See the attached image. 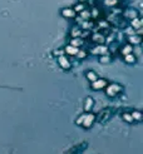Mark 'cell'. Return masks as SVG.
<instances>
[{"instance_id":"603a6c76","label":"cell","mask_w":143,"mask_h":154,"mask_svg":"<svg viewBox=\"0 0 143 154\" xmlns=\"http://www.w3.org/2000/svg\"><path fill=\"white\" fill-rule=\"evenodd\" d=\"M99 62L100 63H108L109 62V58L108 57H103V55H102V57L99 58Z\"/></svg>"},{"instance_id":"5bb4252c","label":"cell","mask_w":143,"mask_h":154,"mask_svg":"<svg viewBox=\"0 0 143 154\" xmlns=\"http://www.w3.org/2000/svg\"><path fill=\"white\" fill-rule=\"evenodd\" d=\"M132 50H133V46L128 44V45H126V46H123V49H122V54H123V55L129 54V53H132Z\"/></svg>"},{"instance_id":"e0dca14e","label":"cell","mask_w":143,"mask_h":154,"mask_svg":"<svg viewBox=\"0 0 143 154\" xmlns=\"http://www.w3.org/2000/svg\"><path fill=\"white\" fill-rule=\"evenodd\" d=\"M123 119L126 120V122H128V123H132L133 122V118H132V115L129 114V113H123Z\"/></svg>"},{"instance_id":"ba28073f","label":"cell","mask_w":143,"mask_h":154,"mask_svg":"<svg viewBox=\"0 0 143 154\" xmlns=\"http://www.w3.org/2000/svg\"><path fill=\"white\" fill-rule=\"evenodd\" d=\"M124 60H126V63H129V64H133L136 62V57L133 55L132 53H129V54H126L124 55Z\"/></svg>"},{"instance_id":"7a4b0ae2","label":"cell","mask_w":143,"mask_h":154,"mask_svg":"<svg viewBox=\"0 0 143 154\" xmlns=\"http://www.w3.org/2000/svg\"><path fill=\"white\" fill-rule=\"evenodd\" d=\"M94 119H95V115H94V114H92V113L84 114V118H83V122H82L83 127H84V128H89L90 125L93 124Z\"/></svg>"},{"instance_id":"7402d4cb","label":"cell","mask_w":143,"mask_h":154,"mask_svg":"<svg viewBox=\"0 0 143 154\" xmlns=\"http://www.w3.org/2000/svg\"><path fill=\"white\" fill-rule=\"evenodd\" d=\"M117 4V0H105V5L108 6H113Z\"/></svg>"},{"instance_id":"3957f363","label":"cell","mask_w":143,"mask_h":154,"mask_svg":"<svg viewBox=\"0 0 143 154\" xmlns=\"http://www.w3.org/2000/svg\"><path fill=\"white\" fill-rule=\"evenodd\" d=\"M104 87H107V80L105 79H95L94 82H92V88L94 90H100Z\"/></svg>"},{"instance_id":"d6986e66","label":"cell","mask_w":143,"mask_h":154,"mask_svg":"<svg viewBox=\"0 0 143 154\" xmlns=\"http://www.w3.org/2000/svg\"><path fill=\"white\" fill-rule=\"evenodd\" d=\"M80 16H82V19H89V16H90V14L89 11H87V10H82L80 11Z\"/></svg>"},{"instance_id":"9a60e30c","label":"cell","mask_w":143,"mask_h":154,"mask_svg":"<svg viewBox=\"0 0 143 154\" xmlns=\"http://www.w3.org/2000/svg\"><path fill=\"white\" fill-rule=\"evenodd\" d=\"M83 43V41L78 38V36H75V38H73L72 40H70V45H73V46H79L80 44Z\"/></svg>"},{"instance_id":"6da1fadb","label":"cell","mask_w":143,"mask_h":154,"mask_svg":"<svg viewBox=\"0 0 143 154\" xmlns=\"http://www.w3.org/2000/svg\"><path fill=\"white\" fill-rule=\"evenodd\" d=\"M107 95L108 97H114L116 94H118L119 92H121V87L118 85V84H110V85H107Z\"/></svg>"},{"instance_id":"4fadbf2b","label":"cell","mask_w":143,"mask_h":154,"mask_svg":"<svg viewBox=\"0 0 143 154\" xmlns=\"http://www.w3.org/2000/svg\"><path fill=\"white\" fill-rule=\"evenodd\" d=\"M92 106H93V99H90V98H88V99L85 100V106H84L85 111H89V110L92 109Z\"/></svg>"},{"instance_id":"ffe728a7","label":"cell","mask_w":143,"mask_h":154,"mask_svg":"<svg viewBox=\"0 0 143 154\" xmlns=\"http://www.w3.org/2000/svg\"><path fill=\"white\" fill-rule=\"evenodd\" d=\"M93 40L94 41H99V43H103L104 41V38L100 34H95V35H93Z\"/></svg>"},{"instance_id":"30bf717a","label":"cell","mask_w":143,"mask_h":154,"mask_svg":"<svg viewBox=\"0 0 143 154\" xmlns=\"http://www.w3.org/2000/svg\"><path fill=\"white\" fill-rule=\"evenodd\" d=\"M128 40H129L131 44H139V43H141V38H139V36H137V35L129 36V38H128Z\"/></svg>"},{"instance_id":"cb8c5ba5","label":"cell","mask_w":143,"mask_h":154,"mask_svg":"<svg viewBox=\"0 0 143 154\" xmlns=\"http://www.w3.org/2000/svg\"><path fill=\"white\" fill-rule=\"evenodd\" d=\"M99 26L100 28H108V23L107 21H99Z\"/></svg>"},{"instance_id":"d4e9b609","label":"cell","mask_w":143,"mask_h":154,"mask_svg":"<svg viewBox=\"0 0 143 154\" xmlns=\"http://www.w3.org/2000/svg\"><path fill=\"white\" fill-rule=\"evenodd\" d=\"M79 1H80V3H84V1H85V0H79Z\"/></svg>"},{"instance_id":"9c48e42d","label":"cell","mask_w":143,"mask_h":154,"mask_svg":"<svg viewBox=\"0 0 143 154\" xmlns=\"http://www.w3.org/2000/svg\"><path fill=\"white\" fill-rule=\"evenodd\" d=\"M131 115H132V118H133V120H142V113L141 111H138V110H134V111H132L131 113Z\"/></svg>"},{"instance_id":"277c9868","label":"cell","mask_w":143,"mask_h":154,"mask_svg":"<svg viewBox=\"0 0 143 154\" xmlns=\"http://www.w3.org/2000/svg\"><path fill=\"white\" fill-rule=\"evenodd\" d=\"M58 63H59V65H60L63 69H69V68H70V63H69V60L67 59V57L59 55V57H58Z\"/></svg>"},{"instance_id":"2e32d148","label":"cell","mask_w":143,"mask_h":154,"mask_svg":"<svg viewBox=\"0 0 143 154\" xmlns=\"http://www.w3.org/2000/svg\"><path fill=\"white\" fill-rule=\"evenodd\" d=\"M127 18H131V19H133V18H137V11L136 10H128L126 11V14H124Z\"/></svg>"},{"instance_id":"44dd1931","label":"cell","mask_w":143,"mask_h":154,"mask_svg":"<svg viewBox=\"0 0 143 154\" xmlns=\"http://www.w3.org/2000/svg\"><path fill=\"white\" fill-rule=\"evenodd\" d=\"M85 51H82V50H78V53L75 54V57H78L79 59H83V58H85Z\"/></svg>"},{"instance_id":"8992f818","label":"cell","mask_w":143,"mask_h":154,"mask_svg":"<svg viewBox=\"0 0 143 154\" xmlns=\"http://www.w3.org/2000/svg\"><path fill=\"white\" fill-rule=\"evenodd\" d=\"M78 50H79L78 46H73L70 44H69L68 46H65V53L69 54V55H74V57H75V54L78 53Z\"/></svg>"},{"instance_id":"5b68a950","label":"cell","mask_w":143,"mask_h":154,"mask_svg":"<svg viewBox=\"0 0 143 154\" xmlns=\"http://www.w3.org/2000/svg\"><path fill=\"white\" fill-rule=\"evenodd\" d=\"M62 15L68 18V19H73V18H75V11L70 8H65L62 10Z\"/></svg>"},{"instance_id":"7c38bea8","label":"cell","mask_w":143,"mask_h":154,"mask_svg":"<svg viewBox=\"0 0 143 154\" xmlns=\"http://www.w3.org/2000/svg\"><path fill=\"white\" fill-rule=\"evenodd\" d=\"M107 50H108V49H107V46H97V48L93 50V53H94V54L100 53V54L103 55V53H105Z\"/></svg>"},{"instance_id":"ac0fdd59","label":"cell","mask_w":143,"mask_h":154,"mask_svg":"<svg viewBox=\"0 0 143 154\" xmlns=\"http://www.w3.org/2000/svg\"><path fill=\"white\" fill-rule=\"evenodd\" d=\"M73 10H74L75 13L77 11H82V10H84V5H83V3H79V4H77V5L74 6V9H73Z\"/></svg>"},{"instance_id":"52a82bcc","label":"cell","mask_w":143,"mask_h":154,"mask_svg":"<svg viewBox=\"0 0 143 154\" xmlns=\"http://www.w3.org/2000/svg\"><path fill=\"white\" fill-rule=\"evenodd\" d=\"M131 24H132V28H133V29H139V28L142 26V20L138 19V18H133Z\"/></svg>"},{"instance_id":"8fae6325","label":"cell","mask_w":143,"mask_h":154,"mask_svg":"<svg viewBox=\"0 0 143 154\" xmlns=\"http://www.w3.org/2000/svg\"><path fill=\"white\" fill-rule=\"evenodd\" d=\"M87 79H88V80L92 83V82H94L95 80V79H98V78H97V74L94 73V72H88V73H87Z\"/></svg>"}]
</instances>
